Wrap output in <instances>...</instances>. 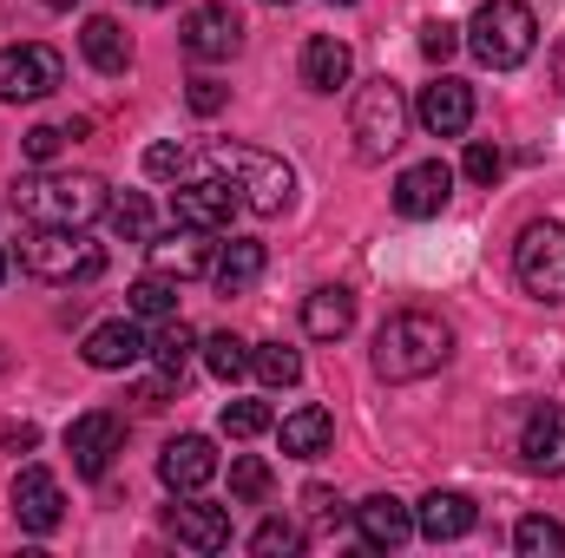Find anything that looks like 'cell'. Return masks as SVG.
Wrapping results in <instances>:
<instances>
[{
	"label": "cell",
	"instance_id": "6da1fadb",
	"mask_svg": "<svg viewBox=\"0 0 565 558\" xmlns=\"http://www.w3.org/2000/svg\"><path fill=\"white\" fill-rule=\"evenodd\" d=\"M447 355H454V329H447L434 309H402V315H388L382 335H375V375H382V382H422V375H434Z\"/></svg>",
	"mask_w": 565,
	"mask_h": 558
},
{
	"label": "cell",
	"instance_id": "7a4b0ae2",
	"mask_svg": "<svg viewBox=\"0 0 565 558\" xmlns=\"http://www.w3.org/2000/svg\"><path fill=\"white\" fill-rule=\"evenodd\" d=\"M204 158H211L217 178H231V191L244 197V211H257V217H282V211H289V197H296V171L282 164L277 151H264V144H237V139H211L204 144Z\"/></svg>",
	"mask_w": 565,
	"mask_h": 558
},
{
	"label": "cell",
	"instance_id": "3957f363",
	"mask_svg": "<svg viewBox=\"0 0 565 558\" xmlns=\"http://www.w3.org/2000/svg\"><path fill=\"white\" fill-rule=\"evenodd\" d=\"M106 204L113 197H106V184L93 171H40V178L13 184V211L26 224H73V230H86Z\"/></svg>",
	"mask_w": 565,
	"mask_h": 558
},
{
	"label": "cell",
	"instance_id": "277c9868",
	"mask_svg": "<svg viewBox=\"0 0 565 558\" xmlns=\"http://www.w3.org/2000/svg\"><path fill=\"white\" fill-rule=\"evenodd\" d=\"M467 46H473L480 66L513 73V66L533 60V46H540V20H533L526 0H480V13L467 20Z\"/></svg>",
	"mask_w": 565,
	"mask_h": 558
},
{
	"label": "cell",
	"instance_id": "5b68a950",
	"mask_svg": "<svg viewBox=\"0 0 565 558\" xmlns=\"http://www.w3.org/2000/svg\"><path fill=\"white\" fill-rule=\"evenodd\" d=\"M20 264L40 282H93L106 270V250L73 224H33V237L20 244Z\"/></svg>",
	"mask_w": 565,
	"mask_h": 558
},
{
	"label": "cell",
	"instance_id": "8992f818",
	"mask_svg": "<svg viewBox=\"0 0 565 558\" xmlns=\"http://www.w3.org/2000/svg\"><path fill=\"white\" fill-rule=\"evenodd\" d=\"M349 132H355V151L375 164V158H395L402 139H408V99H402V86H388V79H369L362 93H355V106H349Z\"/></svg>",
	"mask_w": 565,
	"mask_h": 558
},
{
	"label": "cell",
	"instance_id": "52a82bcc",
	"mask_svg": "<svg viewBox=\"0 0 565 558\" xmlns=\"http://www.w3.org/2000/svg\"><path fill=\"white\" fill-rule=\"evenodd\" d=\"M513 277L533 302L565 309V224H526L513 244Z\"/></svg>",
	"mask_w": 565,
	"mask_h": 558
},
{
	"label": "cell",
	"instance_id": "ba28073f",
	"mask_svg": "<svg viewBox=\"0 0 565 558\" xmlns=\"http://www.w3.org/2000/svg\"><path fill=\"white\" fill-rule=\"evenodd\" d=\"M66 79V60L53 53V46H0V99H13V106H33V99H46L53 86Z\"/></svg>",
	"mask_w": 565,
	"mask_h": 558
},
{
	"label": "cell",
	"instance_id": "9c48e42d",
	"mask_svg": "<svg viewBox=\"0 0 565 558\" xmlns=\"http://www.w3.org/2000/svg\"><path fill=\"white\" fill-rule=\"evenodd\" d=\"M244 211V197L231 191V178H191V184H178L171 191V217L178 224H191V230H231V217Z\"/></svg>",
	"mask_w": 565,
	"mask_h": 558
},
{
	"label": "cell",
	"instance_id": "30bf717a",
	"mask_svg": "<svg viewBox=\"0 0 565 558\" xmlns=\"http://www.w3.org/2000/svg\"><path fill=\"white\" fill-rule=\"evenodd\" d=\"M126 447V420L106 415V408H93V415H79L66 427V453H73V473H86V480H99L106 466H113V453Z\"/></svg>",
	"mask_w": 565,
	"mask_h": 558
},
{
	"label": "cell",
	"instance_id": "8fae6325",
	"mask_svg": "<svg viewBox=\"0 0 565 558\" xmlns=\"http://www.w3.org/2000/svg\"><path fill=\"white\" fill-rule=\"evenodd\" d=\"M415 119H422L427 139H460V132L473 126V86H467V79H454V73H440L434 86H422Z\"/></svg>",
	"mask_w": 565,
	"mask_h": 558
},
{
	"label": "cell",
	"instance_id": "7c38bea8",
	"mask_svg": "<svg viewBox=\"0 0 565 558\" xmlns=\"http://www.w3.org/2000/svg\"><path fill=\"white\" fill-rule=\"evenodd\" d=\"M237 46H244V20H237L231 7H191V13H184V53H191V60L217 66V60H231Z\"/></svg>",
	"mask_w": 565,
	"mask_h": 558
},
{
	"label": "cell",
	"instance_id": "4fadbf2b",
	"mask_svg": "<svg viewBox=\"0 0 565 558\" xmlns=\"http://www.w3.org/2000/svg\"><path fill=\"white\" fill-rule=\"evenodd\" d=\"M13 519L26 533H53L66 519V493H60V480L46 466H20L13 473Z\"/></svg>",
	"mask_w": 565,
	"mask_h": 558
},
{
	"label": "cell",
	"instance_id": "5bb4252c",
	"mask_svg": "<svg viewBox=\"0 0 565 558\" xmlns=\"http://www.w3.org/2000/svg\"><path fill=\"white\" fill-rule=\"evenodd\" d=\"M158 480H164L171 493H198V486H211V480H217V447H211L204 433H178V440L158 453Z\"/></svg>",
	"mask_w": 565,
	"mask_h": 558
},
{
	"label": "cell",
	"instance_id": "9a60e30c",
	"mask_svg": "<svg viewBox=\"0 0 565 558\" xmlns=\"http://www.w3.org/2000/svg\"><path fill=\"white\" fill-rule=\"evenodd\" d=\"M447 197H454V171L440 164V158H427V164H408L402 178H395V211L402 217H440L447 211Z\"/></svg>",
	"mask_w": 565,
	"mask_h": 558
},
{
	"label": "cell",
	"instance_id": "2e32d148",
	"mask_svg": "<svg viewBox=\"0 0 565 558\" xmlns=\"http://www.w3.org/2000/svg\"><path fill=\"white\" fill-rule=\"evenodd\" d=\"M520 460L533 473H565V408L559 401H540L526 427H520Z\"/></svg>",
	"mask_w": 565,
	"mask_h": 558
},
{
	"label": "cell",
	"instance_id": "e0dca14e",
	"mask_svg": "<svg viewBox=\"0 0 565 558\" xmlns=\"http://www.w3.org/2000/svg\"><path fill=\"white\" fill-rule=\"evenodd\" d=\"M355 533H362V546H369V552H395V546H408V539H415V513H408L395 493H375V500H362V506H355Z\"/></svg>",
	"mask_w": 565,
	"mask_h": 558
},
{
	"label": "cell",
	"instance_id": "ac0fdd59",
	"mask_svg": "<svg viewBox=\"0 0 565 558\" xmlns=\"http://www.w3.org/2000/svg\"><path fill=\"white\" fill-rule=\"evenodd\" d=\"M151 270L158 277H211V230H191V224H178L171 237H158L151 244Z\"/></svg>",
	"mask_w": 565,
	"mask_h": 558
},
{
	"label": "cell",
	"instance_id": "d6986e66",
	"mask_svg": "<svg viewBox=\"0 0 565 558\" xmlns=\"http://www.w3.org/2000/svg\"><path fill=\"white\" fill-rule=\"evenodd\" d=\"M93 368H106V375H119V368H132V362H145L151 355V342L139 335V322L126 315V322H99L93 335H86V348H79Z\"/></svg>",
	"mask_w": 565,
	"mask_h": 558
},
{
	"label": "cell",
	"instance_id": "ffe728a7",
	"mask_svg": "<svg viewBox=\"0 0 565 558\" xmlns=\"http://www.w3.org/2000/svg\"><path fill=\"white\" fill-rule=\"evenodd\" d=\"M355 79V53L335 40V33H316L309 46H302V86L309 93H342Z\"/></svg>",
	"mask_w": 565,
	"mask_h": 558
},
{
	"label": "cell",
	"instance_id": "44dd1931",
	"mask_svg": "<svg viewBox=\"0 0 565 558\" xmlns=\"http://www.w3.org/2000/svg\"><path fill=\"white\" fill-rule=\"evenodd\" d=\"M171 533L191 552H224L231 546V513L224 506H204V500H184V506H171Z\"/></svg>",
	"mask_w": 565,
	"mask_h": 558
},
{
	"label": "cell",
	"instance_id": "7402d4cb",
	"mask_svg": "<svg viewBox=\"0 0 565 558\" xmlns=\"http://www.w3.org/2000/svg\"><path fill=\"white\" fill-rule=\"evenodd\" d=\"M79 53H86V66L106 73V79H119V73L132 66V40H126V26L106 20V13H93V20L79 26Z\"/></svg>",
	"mask_w": 565,
	"mask_h": 558
},
{
	"label": "cell",
	"instance_id": "603a6c76",
	"mask_svg": "<svg viewBox=\"0 0 565 558\" xmlns=\"http://www.w3.org/2000/svg\"><path fill=\"white\" fill-rule=\"evenodd\" d=\"M473 500L467 493H427L422 500V513H415V533L422 539H434V546H447V539H467L473 533Z\"/></svg>",
	"mask_w": 565,
	"mask_h": 558
},
{
	"label": "cell",
	"instance_id": "cb8c5ba5",
	"mask_svg": "<svg viewBox=\"0 0 565 558\" xmlns=\"http://www.w3.org/2000/svg\"><path fill=\"white\" fill-rule=\"evenodd\" d=\"M264 264H270V250H264L257 237H231V244L211 257V282H217V296H244L250 282L264 277Z\"/></svg>",
	"mask_w": 565,
	"mask_h": 558
},
{
	"label": "cell",
	"instance_id": "d4e9b609",
	"mask_svg": "<svg viewBox=\"0 0 565 558\" xmlns=\"http://www.w3.org/2000/svg\"><path fill=\"white\" fill-rule=\"evenodd\" d=\"M282 453H296V460H322L329 453V440H335V415L329 408H296V415H282Z\"/></svg>",
	"mask_w": 565,
	"mask_h": 558
},
{
	"label": "cell",
	"instance_id": "484cf974",
	"mask_svg": "<svg viewBox=\"0 0 565 558\" xmlns=\"http://www.w3.org/2000/svg\"><path fill=\"white\" fill-rule=\"evenodd\" d=\"M302 329H309L316 342H342V335L355 329V296H349V289H316V296L302 302Z\"/></svg>",
	"mask_w": 565,
	"mask_h": 558
},
{
	"label": "cell",
	"instance_id": "4316f807",
	"mask_svg": "<svg viewBox=\"0 0 565 558\" xmlns=\"http://www.w3.org/2000/svg\"><path fill=\"white\" fill-rule=\"evenodd\" d=\"M513 552L520 558H565V526L546 519V513H526V519L513 526Z\"/></svg>",
	"mask_w": 565,
	"mask_h": 558
},
{
	"label": "cell",
	"instance_id": "83f0119b",
	"mask_svg": "<svg viewBox=\"0 0 565 558\" xmlns=\"http://www.w3.org/2000/svg\"><path fill=\"white\" fill-rule=\"evenodd\" d=\"M126 309H132V315H151V322H164V315L178 309V282L151 270V277H139L132 289H126Z\"/></svg>",
	"mask_w": 565,
	"mask_h": 558
},
{
	"label": "cell",
	"instance_id": "f1b7e54d",
	"mask_svg": "<svg viewBox=\"0 0 565 558\" xmlns=\"http://www.w3.org/2000/svg\"><path fill=\"white\" fill-rule=\"evenodd\" d=\"M191 348H198V335H191L184 322H171V315H164V329L151 335V362H158V375H184Z\"/></svg>",
	"mask_w": 565,
	"mask_h": 558
},
{
	"label": "cell",
	"instance_id": "f546056e",
	"mask_svg": "<svg viewBox=\"0 0 565 558\" xmlns=\"http://www.w3.org/2000/svg\"><path fill=\"white\" fill-rule=\"evenodd\" d=\"M250 368H257L270 388H296V382H302V355L282 348V342H257V348H250Z\"/></svg>",
	"mask_w": 565,
	"mask_h": 558
},
{
	"label": "cell",
	"instance_id": "4dcf8cb0",
	"mask_svg": "<svg viewBox=\"0 0 565 558\" xmlns=\"http://www.w3.org/2000/svg\"><path fill=\"white\" fill-rule=\"evenodd\" d=\"M106 217H113V230H119L126 244H151V204H145L139 191H119V197L106 204Z\"/></svg>",
	"mask_w": 565,
	"mask_h": 558
},
{
	"label": "cell",
	"instance_id": "1f68e13d",
	"mask_svg": "<svg viewBox=\"0 0 565 558\" xmlns=\"http://www.w3.org/2000/svg\"><path fill=\"white\" fill-rule=\"evenodd\" d=\"M204 368H211L217 382H237V375L250 368V342H237L231 329H224V335H211V342H204Z\"/></svg>",
	"mask_w": 565,
	"mask_h": 558
},
{
	"label": "cell",
	"instance_id": "d6a6232c",
	"mask_svg": "<svg viewBox=\"0 0 565 558\" xmlns=\"http://www.w3.org/2000/svg\"><path fill=\"white\" fill-rule=\"evenodd\" d=\"M264 493H270V460H257V453H237V460H231V500L257 506Z\"/></svg>",
	"mask_w": 565,
	"mask_h": 558
},
{
	"label": "cell",
	"instance_id": "836d02e7",
	"mask_svg": "<svg viewBox=\"0 0 565 558\" xmlns=\"http://www.w3.org/2000/svg\"><path fill=\"white\" fill-rule=\"evenodd\" d=\"M277 415L264 408V401H224V433L231 440H257V433H270Z\"/></svg>",
	"mask_w": 565,
	"mask_h": 558
},
{
	"label": "cell",
	"instance_id": "e575fe53",
	"mask_svg": "<svg viewBox=\"0 0 565 558\" xmlns=\"http://www.w3.org/2000/svg\"><path fill=\"white\" fill-rule=\"evenodd\" d=\"M250 552L257 558H289V552H302V526H289V519H264L257 533H250Z\"/></svg>",
	"mask_w": 565,
	"mask_h": 558
},
{
	"label": "cell",
	"instance_id": "d590c367",
	"mask_svg": "<svg viewBox=\"0 0 565 558\" xmlns=\"http://www.w3.org/2000/svg\"><path fill=\"white\" fill-rule=\"evenodd\" d=\"M79 132H86V126H33V132L20 139V151H26L33 164H53V158H60V144L79 139Z\"/></svg>",
	"mask_w": 565,
	"mask_h": 558
},
{
	"label": "cell",
	"instance_id": "8d00e7d4",
	"mask_svg": "<svg viewBox=\"0 0 565 558\" xmlns=\"http://www.w3.org/2000/svg\"><path fill=\"white\" fill-rule=\"evenodd\" d=\"M460 171L473 178V184H493L500 171H507V158H500V144H487V139H473L467 144V158H460Z\"/></svg>",
	"mask_w": 565,
	"mask_h": 558
},
{
	"label": "cell",
	"instance_id": "74e56055",
	"mask_svg": "<svg viewBox=\"0 0 565 558\" xmlns=\"http://www.w3.org/2000/svg\"><path fill=\"white\" fill-rule=\"evenodd\" d=\"M145 178H184V144L158 139L151 151H145Z\"/></svg>",
	"mask_w": 565,
	"mask_h": 558
},
{
	"label": "cell",
	"instance_id": "f35d334b",
	"mask_svg": "<svg viewBox=\"0 0 565 558\" xmlns=\"http://www.w3.org/2000/svg\"><path fill=\"white\" fill-rule=\"evenodd\" d=\"M422 53L427 60H454V53H460V26H447V20L422 26Z\"/></svg>",
	"mask_w": 565,
	"mask_h": 558
},
{
	"label": "cell",
	"instance_id": "ab89813d",
	"mask_svg": "<svg viewBox=\"0 0 565 558\" xmlns=\"http://www.w3.org/2000/svg\"><path fill=\"white\" fill-rule=\"evenodd\" d=\"M184 99H191V112H198V119H211V112H224V99H231V93H224L217 79H191V93H184Z\"/></svg>",
	"mask_w": 565,
	"mask_h": 558
},
{
	"label": "cell",
	"instance_id": "60d3db41",
	"mask_svg": "<svg viewBox=\"0 0 565 558\" xmlns=\"http://www.w3.org/2000/svg\"><path fill=\"white\" fill-rule=\"evenodd\" d=\"M302 506H309L316 519H335V506H342V500H335L329 486H309V493H302Z\"/></svg>",
	"mask_w": 565,
	"mask_h": 558
},
{
	"label": "cell",
	"instance_id": "b9f144b4",
	"mask_svg": "<svg viewBox=\"0 0 565 558\" xmlns=\"http://www.w3.org/2000/svg\"><path fill=\"white\" fill-rule=\"evenodd\" d=\"M33 440H40V427H26V420H20V427H7V447H13V453H20V447H33Z\"/></svg>",
	"mask_w": 565,
	"mask_h": 558
},
{
	"label": "cell",
	"instance_id": "7bdbcfd3",
	"mask_svg": "<svg viewBox=\"0 0 565 558\" xmlns=\"http://www.w3.org/2000/svg\"><path fill=\"white\" fill-rule=\"evenodd\" d=\"M553 86H559V93H565V40H559V46H553Z\"/></svg>",
	"mask_w": 565,
	"mask_h": 558
},
{
	"label": "cell",
	"instance_id": "ee69618b",
	"mask_svg": "<svg viewBox=\"0 0 565 558\" xmlns=\"http://www.w3.org/2000/svg\"><path fill=\"white\" fill-rule=\"evenodd\" d=\"M7 270H13V257H7V250H0V282H7Z\"/></svg>",
	"mask_w": 565,
	"mask_h": 558
},
{
	"label": "cell",
	"instance_id": "f6af8a7d",
	"mask_svg": "<svg viewBox=\"0 0 565 558\" xmlns=\"http://www.w3.org/2000/svg\"><path fill=\"white\" fill-rule=\"evenodd\" d=\"M46 7H79V0H46Z\"/></svg>",
	"mask_w": 565,
	"mask_h": 558
},
{
	"label": "cell",
	"instance_id": "bcb514c9",
	"mask_svg": "<svg viewBox=\"0 0 565 558\" xmlns=\"http://www.w3.org/2000/svg\"><path fill=\"white\" fill-rule=\"evenodd\" d=\"M139 7H171V0H139Z\"/></svg>",
	"mask_w": 565,
	"mask_h": 558
},
{
	"label": "cell",
	"instance_id": "7dc6e473",
	"mask_svg": "<svg viewBox=\"0 0 565 558\" xmlns=\"http://www.w3.org/2000/svg\"><path fill=\"white\" fill-rule=\"evenodd\" d=\"M264 7H289V0H264Z\"/></svg>",
	"mask_w": 565,
	"mask_h": 558
},
{
	"label": "cell",
	"instance_id": "c3c4849f",
	"mask_svg": "<svg viewBox=\"0 0 565 558\" xmlns=\"http://www.w3.org/2000/svg\"><path fill=\"white\" fill-rule=\"evenodd\" d=\"M335 7H355V0H335Z\"/></svg>",
	"mask_w": 565,
	"mask_h": 558
},
{
	"label": "cell",
	"instance_id": "681fc988",
	"mask_svg": "<svg viewBox=\"0 0 565 558\" xmlns=\"http://www.w3.org/2000/svg\"><path fill=\"white\" fill-rule=\"evenodd\" d=\"M0 368H7V355H0Z\"/></svg>",
	"mask_w": 565,
	"mask_h": 558
}]
</instances>
